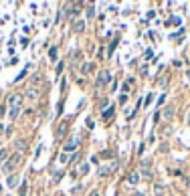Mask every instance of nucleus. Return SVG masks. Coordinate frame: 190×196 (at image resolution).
I'll return each mask as SVG.
<instances>
[{"label":"nucleus","instance_id":"8","mask_svg":"<svg viewBox=\"0 0 190 196\" xmlns=\"http://www.w3.org/2000/svg\"><path fill=\"white\" fill-rule=\"evenodd\" d=\"M43 85V77L41 75H33V79H31V87H41Z\"/></svg>","mask_w":190,"mask_h":196},{"label":"nucleus","instance_id":"11","mask_svg":"<svg viewBox=\"0 0 190 196\" xmlns=\"http://www.w3.org/2000/svg\"><path fill=\"white\" fill-rule=\"evenodd\" d=\"M127 182H130V184H138V182H140V174L132 172L130 176H127Z\"/></svg>","mask_w":190,"mask_h":196},{"label":"nucleus","instance_id":"1","mask_svg":"<svg viewBox=\"0 0 190 196\" xmlns=\"http://www.w3.org/2000/svg\"><path fill=\"white\" fill-rule=\"evenodd\" d=\"M109 81H111V75H109L107 71H101L99 75H97V79H95V85H97V87H103V85H107Z\"/></svg>","mask_w":190,"mask_h":196},{"label":"nucleus","instance_id":"13","mask_svg":"<svg viewBox=\"0 0 190 196\" xmlns=\"http://www.w3.org/2000/svg\"><path fill=\"white\" fill-rule=\"evenodd\" d=\"M16 184H18V178H16V174H10V176H8V186H10V188H14Z\"/></svg>","mask_w":190,"mask_h":196},{"label":"nucleus","instance_id":"29","mask_svg":"<svg viewBox=\"0 0 190 196\" xmlns=\"http://www.w3.org/2000/svg\"><path fill=\"white\" fill-rule=\"evenodd\" d=\"M188 79H190V71H188Z\"/></svg>","mask_w":190,"mask_h":196},{"label":"nucleus","instance_id":"22","mask_svg":"<svg viewBox=\"0 0 190 196\" xmlns=\"http://www.w3.org/2000/svg\"><path fill=\"white\" fill-rule=\"evenodd\" d=\"M109 115H113V107H111V109H107V111L103 113V117H105V119H107V117H109Z\"/></svg>","mask_w":190,"mask_h":196},{"label":"nucleus","instance_id":"14","mask_svg":"<svg viewBox=\"0 0 190 196\" xmlns=\"http://www.w3.org/2000/svg\"><path fill=\"white\" fill-rule=\"evenodd\" d=\"M6 158H8V150L6 148H0V164L6 162Z\"/></svg>","mask_w":190,"mask_h":196},{"label":"nucleus","instance_id":"17","mask_svg":"<svg viewBox=\"0 0 190 196\" xmlns=\"http://www.w3.org/2000/svg\"><path fill=\"white\" fill-rule=\"evenodd\" d=\"M69 160H71V158H69L67 154H61V156H59V162H61V164H67Z\"/></svg>","mask_w":190,"mask_h":196},{"label":"nucleus","instance_id":"26","mask_svg":"<svg viewBox=\"0 0 190 196\" xmlns=\"http://www.w3.org/2000/svg\"><path fill=\"white\" fill-rule=\"evenodd\" d=\"M134 196H146V194H142V192H135V194Z\"/></svg>","mask_w":190,"mask_h":196},{"label":"nucleus","instance_id":"15","mask_svg":"<svg viewBox=\"0 0 190 196\" xmlns=\"http://www.w3.org/2000/svg\"><path fill=\"white\" fill-rule=\"evenodd\" d=\"M18 115H20V107H14V109H10V117H12V119H16Z\"/></svg>","mask_w":190,"mask_h":196},{"label":"nucleus","instance_id":"30","mask_svg":"<svg viewBox=\"0 0 190 196\" xmlns=\"http://www.w3.org/2000/svg\"><path fill=\"white\" fill-rule=\"evenodd\" d=\"M0 192H2V186H0Z\"/></svg>","mask_w":190,"mask_h":196},{"label":"nucleus","instance_id":"7","mask_svg":"<svg viewBox=\"0 0 190 196\" xmlns=\"http://www.w3.org/2000/svg\"><path fill=\"white\" fill-rule=\"evenodd\" d=\"M14 148L18 152H24L26 150V139H14Z\"/></svg>","mask_w":190,"mask_h":196},{"label":"nucleus","instance_id":"18","mask_svg":"<svg viewBox=\"0 0 190 196\" xmlns=\"http://www.w3.org/2000/svg\"><path fill=\"white\" fill-rule=\"evenodd\" d=\"M142 176H144V180H152V172H150L148 168L144 170V174H142Z\"/></svg>","mask_w":190,"mask_h":196},{"label":"nucleus","instance_id":"16","mask_svg":"<svg viewBox=\"0 0 190 196\" xmlns=\"http://www.w3.org/2000/svg\"><path fill=\"white\" fill-rule=\"evenodd\" d=\"M93 71V63H87V65H83V73L87 75V73H91Z\"/></svg>","mask_w":190,"mask_h":196},{"label":"nucleus","instance_id":"6","mask_svg":"<svg viewBox=\"0 0 190 196\" xmlns=\"http://www.w3.org/2000/svg\"><path fill=\"white\" fill-rule=\"evenodd\" d=\"M154 194L156 196H164L166 194V186L164 184H154Z\"/></svg>","mask_w":190,"mask_h":196},{"label":"nucleus","instance_id":"28","mask_svg":"<svg viewBox=\"0 0 190 196\" xmlns=\"http://www.w3.org/2000/svg\"><path fill=\"white\" fill-rule=\"evenodd\" d=\"M188 123H190V113H188Z\"/></svg>","mask_w":190,"mask_h":196},{"label":"nucleus","instance_id":"27","mask_svg":"<svg viewBox=\"0 0 190 196\" xmlns=\"http://www.w3.org/2000/svg\"><path fill=\"white\" fill-rule=\"evenodd\" d=\"M186 184H188V186H190V176H188V178H186Z\"/></svg>","mask_w":190,"mask_h":196},{"label":"nucleus","instance_id":"19","mask_svg":"<svg viewBox=\"0 0 190 196\" xmlns=\"http://www.w3.org/2000/svg\"><path fill=\"white\" fill-rule=\"evenodd\" d=\"M73 59H75V61H81V59H83V53H81V51H75V53H73Z\"/></svg>","mask_w":190,"mask_h":196},{"label":"nucleus","instance_id":"4","mask_svg":"<svg viewBox=\"0 0 190 196\" xmlns=\"http://www.w3.org/2000/svg\"><path fill=\"white\" fill-rule=\"evenodd\" d=\"M24 95H26V97H28V99H36V97H39V95H41V89H39V87H28V89H26V93H24Z\"/></svg>","mask_w":190,"mask_h":196},{"label":"nucleus","instance_id":"24","mask_svg":"<svg viewBox=\"0 0 190 196\" xmlns=\"http://www.w3.org/2000/svg\"><path fill=\"white\" fill-rule=\"evenodd\" d=\"M160 152L166 154V152H168V144H162V146H160Z\"/></svg>","mask_w":190,"mask_h":196},{"label":"nucleus","instance_id":"5","mask_svg":"<svg viewBox=\"0 0 190 196\" xmlns=\"http://www.w3.org/2000/svg\"><path fill=\"white\" fill-rule=\"evenodd\" d=\"M115 168H117V164H111V166H103V168L99 170V176H107V174H111Z\"/></svg>","mask_w":190,"mask_h":196},{"label":"nucleus","instance_id":"21","mask_svg":"<svg viewBox=\"0 0 190 196\" xmlns=\"http://www.w3.org/2000/svg\"><path fill=\"white\" fill-rule=\"evenodd\" d=\"M49 57H51V59H55V57H57V46H53V49L49 51Z\"/></svg>","mask_w":190,"mask_h":196},{"label":"nucleus","instance_id":"2","mask_svg":"<svg viewBox=\"0 0 190 196\" xmlns=\"http://www.w3.org/2000/svg\"><path fill=\"white\" fill-rule=\"evenodd\" d=\"M18 162H20V154H12V158L4 164V172H10V170H14V166H18Z\"/></svg>","mask_w":190,"mask_h":196},{"label":"nucleus","instance_id":"23","mask_svg":"<svg viewBox=\"0 0 190 196\" xmlns=\"http://www.w3.org/2000/svg\"><path fill=\"white\" fill-rule=\"evenodd\" d=\"M115 45H117V38H115V41H113L111 45H109V55H111V53H113V49H115Z\"/></svg>","mask_w":190,"mask_h":196},{"label":"nucleus","instance_id":"20","mask_svg":"<svg viewBox=\"0 0 190 196\" xmlns=\"http://www.w3.org/2000/svg\"><path fill=\"white\" fill-rule=\"evenodd\" d=\"M87 16H89V18H93V16H95V8H93V6H89V8H87Z\"/></svg>","mask_w":190,"mask_h":196},{"label":"nucleus","instance_id":"10","mask_svg":"<svg viewBox=\"0 0 190 196\" xmlns=\"http://www.w3.org/2000/svg\"><path fill=\"white\" fill-rule=\"evenodd\" d=\"M77 148V139H71V142H67L65 146H63V152H69V150H75Z\"/></svg>","mask_w":190,"mask_h":196},{"label":"nucleus","instance_id":"9","mask_svg":"<svg viewBox=\"0 0 190 196\" xmlns=\"http://www.w3.org/2000/svg\"><path fill=\"white\" fill-rule=\"evenodd\" d=\"M174 113H176V109H174V107H166V109H164V113H162V117H164V119H172Z\"/></svg>","mask_w":190,"mask_h":196},{"label":"nucleus","instance_id":"3","mask_svg":"<svg viewBox=\"0 0 190 196\" xmlns=\"http://www.w3.org/2000/svg\"><path fill=\"white\" fill-rule=\"evenodd\" d=\"M23 97H24V95H20V93H14V95H10V99H8V107H10V109H14V107H20V103H23Z\"/></svg>","mask_w":190,"mask_h":196},{"label":"nucleus","instance_id":"12","mask_svg":"<svg viewBox=\"0 0 190 196\" xmlns=\"http://www.w3.org/2000/svg\"><path fill=\"white\" fill-rule=\"evenodd\" d=\"M73 30H75V33H83V30H85V23H83V20H77V23L73 24Z\"/></svg>","mask_w":190,"mask_h":196},{"label":"nucleus","instance_id":"25","mask_svg":"<svg viewBox=\"0 0 190 196\" xmlns=\"http://www.w3.org/2000/svg\"><path fill=\"white\" fill-rule=\"evenodd\" d=\"M4 115V107H2V105H0V117Z\"/></svg>","mask_w":190,"mask_h":196}]
</instances>
